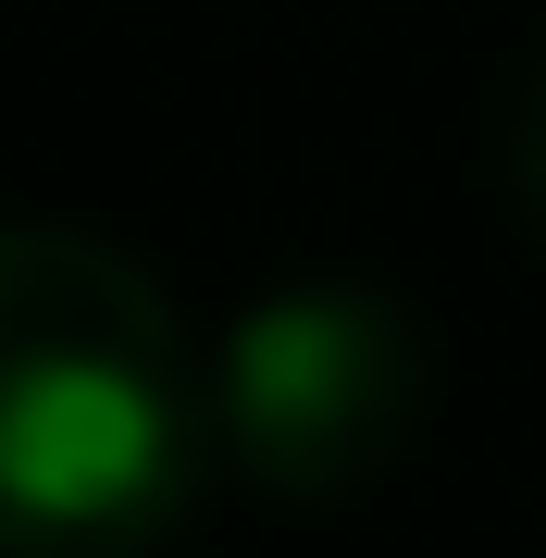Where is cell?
Masks as SVG:
<instances>
[{
    "label": "cell",
    "instance_id": "cell-1",
    "mask_svg": "<svg viewBox=\"0 0 546 558\" xmlns=\"http://www.w3.org/2000/svg\"><path fill=\"white\" fill-rule=\"evenodd\" d=\"M211 472V348L174 299L75 223H0V558H149Z\"/></svg>",
    "mask_w": 546,
    "mask_h": 558
},
{
    "label": "cell",
    "instance_id": "cell-2",
    "mask_svg": "<svg viewBox=\"0 0 546 558\" xmlns=\"http://www.w3.org/2000/svg\"><path fill=\"white\" fill-rule=\"evenodd\" d=\"M423 385H435V360L410 336V311L336 274L248 299L211 348L223 459L286 509H336L373 472H398V447L423 435Z\"/></svg>",
    "mask_w": 546,
    "mask_h": 558
},
{
    "label": "cell",
    "instance_id": "cell-3",
    "mask_svg": "<svg viewBox=\"0 0 546 558\" xmlns=\"http://www.w3.org/2000/svg\"><path fill=\"white\" fill-rule=\"evenodd\" d=\"M509 186H522V223L546 236V75L522 87V124H509Z\"/></svg>",
    "mask_w": 546,
    "mask_h": 558
}]
</instances>
